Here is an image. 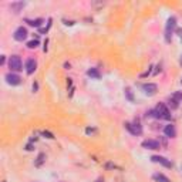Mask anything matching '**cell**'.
Instances as JSON below:
<instances>
[{
    "label": "cell",
    "mask_w": 182,
    "mask_h": 182,
    "mask_svg": "<svg viewBox=\"0 0 182 182\" xmlns=\"http://www.w3.org/2000/svg\"><path fill=\"white\" fill-rule=\"evenodd\" d=\"M148 115H152V117H155V118H162V120H171V112H169V110L167 108V105L162 103H159L155 110L148 112Z\"/></svg>",
    "instance_id": "6da1fadb"
},
{
    "label": "cell",
    "mask_w": 182,
    "mask_h": 182,
    "mask_svg": "<svg viewBox=\"0 0 182 182\" xmlns=\"http://www.w3.org/2000/svg\"><path fill=\"white\" fill-rule=\"evenodd\" d=\"M177 27V19L175 17H169L168 22H167V27H165V37H167V41L171 40V34H172V30Z\"/></svg>",
    "instance_id": "7a4b0ae2"
},
{
    "label": "cell",
    "mask_w": 182,
    "mask_h": 182,
    "mask_svg": "<svg viewBox=\"0 0 182 182\" xmlns=\"http://www.w3.org/2000/svg\"><path fill=\"white\" fill-rule=\"evenodd\" d=\"M9 67H10V70H12V73H13V71L23 70V68H22V60H20V57L19 56H12L10 57Z\"/></svg>",
    "instance_id": "3957f363"
},
{
    "label": "cell",
    "mask_w": 182,
    "mask_h": 182,
    "mask_svg": "<svg viewBox=\"0 0 182 182\" xmlns=\"http://www.w3.org/2000/svg\"><path fill=\"white\" fill-rule=\"evenodd\" d=\"M125 128L130 131L131 134H134V135H140L141 132H142V128H141L140 124H131V122H125L124 124Z\"/></svg>",
    "instance_id": "277c9868"
},
{
    "label": "cell",
    "mask_w": 182,
    "mask_h": 182,
    "mask_svg": "<svg viewBox=\"0 0 182 182\" xmlns=\"http://www.w3.org/2000/svg\"><path fill=\"white\" fill-rule=\"evenodd\" d=\"M142 147H144L145 150H159V148H161V144L155 140H145L144 142H142Z\"/></svg>",
    "instance_id": "5b68a950"
},
{
    "label": "cell",
    "mask_w": 182,
    "mask_h": 182,
    "mask_svg": "<svg viewBox=\"0 0 182 182\" xmlns=\"http://www.w3.org/2000/svg\"><path fill=\"white\" fill-rule=\"evenodd\" d=\"M151 161H152V162H157V164H161V165L167 167V168H171V167H172L171 161H168V159L164 158V157H159V155H154V157H151Z\"/></svg>",
    "instance_id": "8992f818"
},
{
    "label": "cell",
    "mask_w": 182,
    "mask_h": 182,
    "mask_svg": "<svg viewBox=\"0 0 182 182\" xmlns=\"http://www.w3.org/2000/svg\"><path fill=\"white\" fill-rule=\"evenodd\" d=\"M6 81H7L10 85H19L20 83H22V78H20L17 74H14V73H9V74L6 75Z\"/></svg>",
    "instance_id": "52a82bcc"
},
{
    "label": "cell",
    "mask_w": 182,
    "mask_h": 182,
    "mask_svg": "<svg viewBox=\"0 0 182 182\" xmlns=\"http://www.w3.org/2000/svg\"><path fill=\"white\" fill-rule=\"evenodd\" d=\"M142 90H144V93L147 94V95H154V94L157 93L158 87H157V84H154V83H148V84L142 85Z\"/></svg>",
    "instance_id": "ba28073f"
},
{
    "label": "cell",
    "mask_w": 182,
    "mask_h": 182,
    "mask_svg": "<svg viewBox=\"0 0 182 182\" xmlns=\"http://www.w3.org/2000/svg\"><path fill=\"white\" fill-rule=\"evenodd\" d=\"M26 37H27V30L24 27H19L14 31V38L17 41H23V40H26Z\"/></svg>",
    "instance_id": "9c48e42d"
},
{
    "label": "cell",
    "mask_w": 182,
    "mask_h": 182,
    "mask_svg": "<svg viewBox=\"0 0 182 182\" xmlns=\"http://www.w3.org/2000/svg\"><path fill=\"white\" fill-rule=\"evenodd\" d=\"M36 67H37V63H36V60L28 58L27 63H26V71H27V74H33V73L36 71Z\"/></svg>",
    "instance_id": "30bf717a"
},
{
    "label": "cell",
    "mask_w": 182,
    "mask_h": 182,
    "mask_svg": "<svg viewBox=\"0 0 182 182\" xmlns=\"http://www.w3.org/2000/svg\"><path fill=\"white\" fill-rule=\"evenodd\" d=\"M164 132H165V135L169 137V138L177 137V130H175V127L174 125H167L165 127V130H164Z\"/></svg>",
    "instance_id": "8fae6325"
},
{
    "label": "cell",
    "mask_w": 182,
    "mask_h": 182,
    "mask_svg": "<svg viewBox=\"0 0 182 182\" xmlns=\"http://www.w3.org/2000/svg\"><path fill=\"white\" fill-rule=\"evenodd\" d=\"M87 75L91 77V78H97V80L101 77V74H100V71H98L97 68H90V70L87 71Z\"/></svg>",
    "instance_id": "7c38bea8"
},
{
    "label": "cell",
    "mask_w": 182,
    "mask_h": 182,
    "mask_svg": "<svg viewBox=\"0 0 182 182\" xmlns=\"http://www.w3.org/2000/svg\"><path fill=\"white\" fill-rule=\"evenodd\" d=\"M154 179L157 182H171V179L169 178H167L164 174H155L154 175Z\"/></svg>",
    "instance_id": "4fadbf2b"
},
{
    "label": "cell",
    "mask_w": 182,
    "mask_h": 182,
    "mask_svg": "<svg viewBox=\"0 0 182 182\" xmlns=\"http://www.w3.org/2000/svg\"><path fill=\"white\" fill-rule=\"evenodd\" d=\"M10 7H12V10H13L14 13H19L20 9H23V7H24V3H23V2H19V3H12Z\"/></svg>",
    "instance_id": "5bb4252c"
},
{
    "label": "cell",
    "mask_w": 182,
    "mask_h": 182,
    "mask_svg": "<svg viewBox=\"0 0 182 182\" xmlns=\"http://www.w3.org/2000/svg\"><path fill=\"white\" fill-rule=\"evenodd\" d=\"M26 22H27L30 26H33V27H40L44 20H43V19H36V20H26Z\"/></svg>",
    "instance_id": "9a60e30c"
},
{
    "label": "cell",
    "mask_w": 182,
    "mask_h": 182,
    "mask_svg": "<svg viewBox=\"0 0 182 182\" xmlns=\"http://www.w3.org/2000/svg\"><path fill=\"white\" fill-rule=\"evenodd\" d=\"M44 161H46V155H44V154H38L37 161L34 162V165H36V167H41Z\"/></svg>",
    "instance_id": "2e32d148"
},
{
    "label": "cell",
    "mask_w": 182,
    "mask_h": 182,
    "mask_svg": "<svg viewBox=\"0 0 182 182\" xmlns=\"http://www.w3.org/2000/svg\"><path fill=\"white\" fill-rule=\"evenodd\" d=\"M38 46V40H31V41L27 43V47L28 48H36Z\"/></svg>",
    "instance_id": "e0dca14e"
},
{
    "label": "cell",
    "mask_w": 182,
    "mask_h": 182,
    "mask_svg": "<svg viewBox=\"0 0 182 182\" xmlns=\"http://www.w3.org/2000/svg\"><path fill=\"white\" fill-rule=\"evenodd\" d=\"M125 95H127V98H128L130 101H134V95H132L131 88H125Z\"/></svg>",
    "instance_id": "ac0fdd59"
},
{
    "label": "cell",
    "mask_w": 182,
    "mask_h": 182,
    "mask_svg": "<svg viewBox=\"0 0 182 182\" xmlns=\"http://www.w3.org/2000/svg\"><path fill=\"white\" fill-rule=\"evenodd\" d=\"M169 105H171L172 108H178V101L175 100V98H172V100L169 101Z\"/></svg>",
    "instance_id": "d6986e66"
},
{
    "label": "cell",
    "mask_w": 182,
    "mask_h": 182,
    "mask_svg": "<svg viewBox=\"0 0 182 182\" xmlns=\"http://www.w3.org/2000/svg\"><path fill=\"white\" fill-rule=\"evenodd\" d=\"M43 135L47 137V138H50V140H53V138H54V135H53L51 132H48V131H44V132H43Z\"/></svg>",
    "instance_id": "ffe728a7"
},
{
    "label": "cell",
    "mask_w": 182,
    "mask_h": 182,
    "mask_svg": "<svg viewBox=\"0 0 182 182\" xmlns=\"http://www.w3.org/2000/svg\"><path fill=\"white\" fill-rule=\"evenodd\" d=\"M174 98H175L177 101H182V93H177L174 95Z\"/></svg>",
    "instance_id": "44dd1931"
},
{
    "label": "cell",
    "mask_w": 182,
    "mask_h": 182,
    "mask_svg": "<svg viewBox=\"0 0 182 182\" xmlns=\"http://www.w3.org/2000/svg\"><path fill=\"white\" fill-rule=\"evenodd\" d=\"M177 34H178V37L181 38V41H182V28H177Z\"/></svg>",
    "instance_id": "7402d4cb"
},
{
    "label": "cell",
    "mask_w": 182,
    "mask_h": 182,
    "mask_svg": "<svg viewBox=\"0 0 182 182\" xmlns=\"http://www.w3.org/2000/svg\"><path fill=\"white\" fill-rule=\"evenodd\" d=\"M94 131H95L94 128H87V130H85V132H87V134H93Z\"/></svg>",
    "instance_id": "603a6c76"
},
{
    "label": "cell",
    "mask_w": 182,
    "mask_h": 182,
    "mask_svg": "<svg viewBox=\"0 0 182 182\" xmlns=\"http://www.w3.org/2000/svg\"><path fill=\"white\" fill-rule=\"evenodd\" d=\"M37 88H38L37 83H34V84H33V91H37Z\"/></svg>",
    "instance_id": "cb8c5ba5"
},
{
    "label": "cell",
    "mask_w": 182,
    "mask_h": 182,
    "mask_svg": "<svg viewBox=\"0 0 182 182\" xmlns=\"http://www.w3.org/2000/svg\"><path fill=\"white\" fill-rule=\"evenodd\" d=\"M5 60H6L5 56H2V58H0V64H3V63H5Z\"/></svg>",
    "instance_id": "d4e9b609"
},
{
    "label": "cell",
    "mask_w": 182,
    "mask_h": 182,
    "mask_svg": "<svg viewBox=\"0 0 182 182\" xmlns=\"http://www.w3.org/2000/svg\"><path fill=\"white\" fill-rule=\"evenodd\" d=\"M26 150H27V151H31V150H33V147H31V145H30V144H28V145H27V148H26Z\"/></svg>",
    "instance_id": "484cf974"
},
{
    "label": "cell",
    "mask_w": 182,
    "mask_h": 182,
    "mask_svg": "<svg viewBox=\"0 0 182 182\" xmlns=\"http://www.w3.org/2000/svg\"><path fill=\"white\" fill-rule=\"evenodd\" d=\"M97 182H103V181H101V179H98V181Z\"/></svg>",
    "instance_id": "4316f807"
},
{
    "label": "cell",
    "mask_w": 182,
    "mask_h": 182,
    "mask_svg": "<svg viewBox=\"0 0 182 182\" xmlns=\"http://www.w3.org/2000/svg\"><path fill=\"white\" fill-rule=\"evenodd\" d=\"M181 65H182V58H181Z\"/></svg>",
    "instance_id": "83f0119b"
},
{
    "label": "cell",
    "mask_w": 182,
    "mask_h": 182,
    "mask_svg": "<svg viewBox=\"0 0 182 182\" xmlns=\"http://www.w3.org/2000/svg\"><path fill=\"white\" fill-rule=\"evenodd\" d=\"M181 83H182V80H181Z\"/></svg>",
    "instance_id": "f1b7e54d"
}]
</instances>
